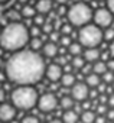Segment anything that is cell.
Returning <instances> with one entry per match:
<instances>
[{"mask_svg": "<svg viewBox=\"0 0 114 123\" xmlns=\"http://www.w3.org/2000/svg\"><path fill=\"white\" fill-rule=\"evenodd\" d=\"M43 56L33 49H19L13 52L5 64L6 78L17 86H33L45 75Z\"/></svg>", "mask_w": 114, "mask_h": 123, "instance_id": "obj_1", "label": "cell"}, {"mask_svg": "<svg viewBox=\"0 0 114 123\" xmlns=\"http://www.w3.org/2000/svg\"><path fill=\"white\" fill-rule=\"evenodd\" d=\"M29 41H30L29 28L20 20L9 22L0 31V46L5 51L16 52L19 49H23L29 43Z\"/></svg>", "mask_w": 114, "mask_h": 123, "instance_id": "obj_2", "label": "cell"}, {"mask_svg": "<svg viewBox=\"0 0 114 123\" xmlns=\"http://www.w3.org/2000/svg\"><path fill=\"white\" fill-rule=\"evenodd\" d=\"M39 94L33 86H17L10 93L12 104L19 110H30L38 104Z\"/></svg>", "mask_w": 114, "mask_h": 123, "instance_id": "obj_3", "label": "cell"}, {"mask_svg": "<svg viewBox=\"0 0 114 123\" xmlns=\"http://www.w3.org/2000/svg\"><path fill=\"white\" fill-rule=\"evenodd\" d=\"M77 41L84 48H98L104 41V32L95 23H87L80 28L77 33Z\"/></svg>", "mask_w": 114, "mask_h": 123, "instance_id": "obj_4", "label": "cell"}, {"mask_svg": "<svg viewBox=\"0 0 114 123\" xmlns=\"http://www.w3.org/2000/svg\"><path fill=\"white\" fill-rule=\"evenodd\" d=\"M92 9L87 2H77L74 3L67 12V20L74 28H81L92 20Z\"/></svg>", "mask_w": 114, "mask_h": 123, "instance_id": "obj_5", "label": "cell"}, {"mask_svg": "<svg viewBox=\"0 0 114 123\" xmlns=\"http://www.w3.org/2000/svg\"><path fill=\"white\" fill-rule=\"evenodd\" d=\"M36 106L42 113H51L59 106V100L53 93H43L42 96H39Z\"/></svg>", "mask_w": 114, "mask_h": 123, "instance_id": "obj_6", "label": "cell"}, {"mask_svg": "<svg viewBox=\"0 0 114 123\" xmlns=\"http://www.w3.org/2000/svg\"><path fill=\"white\" fill-rule=\"evenodd\" d=\"M113 19H114V15L107 9V7H98L95 9V12L92 13V22L100 26L101 29H105V28H110L111 23H113Z\"/></svg>", "mask_w": 114, "mask_h": 123, "instance_id": "obj_7", "label": "cell"}, {"mask_svg": "<svg viewBox=\"0 0 114 123\" xmlns=\"http://www.w3.org/2000/svg\"><path fill=\"white\" fill-rule=\"evenodd\" d=\"M90 94V87L85 84V81H78L71 87V96L74 97L75 101H84L88 98Z\"/></svg>", "mask_w": 114, "mask_h": 123, "instance_id": "obj_8", "label": "cell"}, {"mask_svg": "<svg viewBox=\"0 0 114 123\" xmlns=\"http://www.w3.org/2000/svg\"><path fill=\"white\" fill-rule=\"evenodd\" d=\"M62 74H64V67L56 64V62H52V64L46 65V68H45V77L52 83L59 81Z\"/></svg>", "mask_w": 114, "mask_h": 123, "instance_id": "obj_9", "label": "cell"}, {"mask_svg": "<svg viewBox=\"0 0 114 123\" xmlns=\"http://www.w3.org/2000/svg\"><path fill=\"white\" fill-rule=\"evenodd\" d=\"M16 117V107L12 103H2L0 104V122L10 123Z\"/></svg>", "mask_w": 114, "mask_h": 123, "instance_id": "obj_10", "label": "cell"}, {"mask_svg": "<svg viewBox=\"0 0 114 123\" xmlns=\"http://www.w3.org/2000/svg\"><path fill=\"white\" fill-rule=\"evenodd\" d=\"M42 54H43V56H46V58H55L56 55L59 54V46H58V43H56V42H52V41L45 42L43 46H42Z\"/></svg>", "mask_w": 114, "mask_h": 123, "instance_id": "obj_11", "label": "cell"}, {"mask_svg": "<svg viewBox=\"0 0 114 123\" xmlns=\"http://www.w3.org/2000/svg\"><path fill=\"white\" fill-rule=\"evenodd\" d=\"M52 7H53L52 0H36V5H35L36 12L40 15H45V16L52 12Z\"/></svg>", "mask_w": 114, "mask_h": 123, "instance_id": "obj_12", "label": "cell"}, {"mask_svg": "<svg viewBox=\"0 0 114 123\" xmlns=\"http://www.w3.org/2000/svg\"><path fill=\"white\" fill-rule=\"evenodd\" d=\"M82 56L85 58L87 62L94 64L95 61H98V59L101 58V52H100V49H98V48H84Z\"/></svg>", "mask_w": 114, "mask_h": 123, "instance_id": "obj_13", "label": "cell"}, {"mask_svg": "<svg viewBox=\"0 0 114 123\" xmlns=\"http://www.w3.org/2000/svg\"><path fill=\"white\" fill-rule=\"evenodd\" d=\"M101 83V75L95 74V73H90L85 75V84L90 87V88H97Z\"/></svg>", "mask_w": 114, "mask_h": 123, "instance_id": "obj_14", "label": "cell"}, {"mask_svg": "<svg viewBox=\"0 0 114 123\" xmlns=\"http://www.w3.org/2000/svg\"><path fill=\"white\" fill-rule=\"evenodd\" d=\"M20 13H22V18H23V19H33L38 12H36L35 6L26 3V5H23V6L20 7Z\"/></svg>", "mask_w": 114, "mask_h": 123, "instance_id": "obj_15", "label": "cell"}, {"mask_svg": "<svg viewBox=\"0 0 114 123\" xmlns=\"http://www.w3.org/2000/svg\"><path fill=\"white\" fill-rule=\"evenodd\" d=\"M78 113L72 109L69 110H65L64 114H62V122L64 123H78Z\"/></svg>", "mask_w": 114, "mask_h": 123, "instance_id": "obj_16", "label": "cell"}, {"mask_svg": "<svg viewBox=\"0 0 114 123\" xmlns=\"http://www.w3.org/2000/svg\"><path fill=\"white\" fill-rule=\"evenodd\" d=\"M59 81H61V86L62 87H72L77 83V78H75V75L72 73H64Z\"/></svg>", "mask_w": 114, "mask_h": 123, "instance_id": "obj_17", "label": "cell"}, {"mask_svg": "<svg viewBox=\"0 0 114 123\" xmlns=\"http://www.w3.org/2000/svg\"><path fill=\"white\" fill-rule=\"evenodd\" d=\"M105 71H108V67H107V61H103V59H98L92 64V73L98 74V75H103Z\"/></svg>", "mask_w": 114, "mask_h": 123, "instance_id": "obj_18", "label": "cell"}, {"mask_svg": "<svg viewBox=\"0 0 114 123\" xmlns=\"http://www.w3.org/2000/svg\"><path fill=\"white\" fill-rule=\"evenodd\" d=\"M67 49H68V52H69V55H71V56L82 55V52H84V46H82L78 41H72V42H71V45H69Z\"/></svg>", "mask_w": 114, "mask_h": 123, "instance_id": "obj_19", "label": "cell"}, {"mask_svg": "<svg viewBox=\"0 0 114 123\" xmlns=\"http://www.w3.org/2000/svg\"><path fill=\"white\" fill-rule=\"evenodd\" d=\"M74 104H75V100H74L72 96H62L61 100H59V107L64 109V110H69V109H72Z\"/></svg>", "mask_w": 114, "mask_h": 123, "instance_id": "obj_20", "label": "cell"}, {"mask_svg": "<svg viewBox=\"0 0 114 123\" xmlns=\"http://www.w3.org/2000/svg\"><path fill=\"white\" fill-rule=\"evenodd\" d=\"M95 119H97V113L92 111L91 109L84 110L82 114H81V122L82 123H95Z\"/></svg>", "mask_w": 114, "mask_h": 123, "instance_id": "obj_21", "label": "cell"}, {"mask_svg": "<svg viewBox=\"0 0 114 123\" xmlns=\"http://www.w3.org/2000/svg\"><path fill=\"white\" fill-rule=\"evenodd\" d=\"M85 64H87V61L82 55H75V56L71 58V65H72L74 70H81Z\"/></svg>", "mask_w": 114, "mask_h": 123, "instance_id": "obj_22", "label": "cell"}, {"mask_svg": "<svg viewBox=\"0 0 114 123\" xmlns=\"http://www.w3.org/2000/svg\"><path fill=\"white\" fill-rule=\"evenodd\" d=\"M43 38L42 36H33V38H30V41H29V46H30V49H33V51H40L42 49V46H43Z\"/></svg>", "mask_w": 114, "mask_h": 123, "instance_id": "obj_23", "label": "cell"}, {"mask_svg": "<svg viewBox=\"0 0 114 123\" xmlns=\"http://www.w3.org/2000/svg\"><path fill=\"white\" fill-rule=\"evenodd\" d=\"M7 19H9L10 22H17V20H20V19H22L20 9H19V10H16V9H10V10L7 12Z\"/></svg>", "mask_w": 114, "mask_h": 123, "instance_id": "obj_24", "label": "cell"}, {"mask_svg": "<svg viewBox=\"0 0 114 123\" xmlns=\"http://www.w3.org/2000/svg\"><path fill=\"white\" fill-rule=\"evenodd\" d=\"M101 80H103L105 84H110V86H111L113 81H114V71H110V70L105 71V73L101 75Z\"/></svg>", "mask_w": 114, "mask_h": 123, "instance_id": "obj_25", "label": "cell"}, {"mask_svg": "<svg viewBox=\"0 0 114 123\" xmlns=\"http://www.w3.org/2000/svg\"><path fill=\"white\" fill-rule=\"evenodd\" d=\"M71 42H72L71 35H61V39H59V45H61V46L68 48V46L71 45Z\"/></svg>", "mask_w": 114, "mask_h": 123, "instance_id": "obj_26", "label": "cell"}, {"mask_svg": "<svg viewBox=\"0 0 114 123\" xmlns=\"http://www.w3.org/2000/svg\"><path fill=\"white\" fill-rule=\"evenodd\" d=\"M104 39L105 41H108V42H111L113 39H114V28H105V31H104Z\"/></svg>", "mask_w": 114, "mask_h": 123, "instance_id": "obj_27", "label": "cell"}, {"mask_svg": "<svg viewBox=\"0 0 114 123\" xmlns=\"http://www.w3.org/2000/svg\"><path fill=\"white\" fill-rule=\"evenodd\" d=\"M29 33H30V38H33V36H40V35H42V28L38 26V25H33V26L29 29Z\"/></svg>", "mask_w": 114, "mask_h": 123, "instance_id": "obj_28", "label": "cell"}, {"mask_svg": "<svg viewBox=\"0 0 114 123\" xmlns=\"http://www.w3.org/2000/svg\"><path fill=\"white\" fill-rule=\"evenodd\" d=\"M20 123H40V122H39V119H38L36 116L29 114V116H25V117L20 120Z\"/></svg>", "mask_w": 114, "mask_h": 123, "instance_id": "obj_29", "label": "cell"}, {"mask_svg": "<svg viewBox=\"0 0 114 123\" xmlns=\"http://www.w3.org/2000/svg\"><path fill=\"white\" fill-rule=\"evenodd\" d=\"M107 111H108V107H107V104H103V103H100V104L97 106V114H103V116H105V114H107Z\"/></svg>", "mask_w": 114, "mask_h": 123, "instance_id": "obj_30", "label": "cell"}, {"mask_svg": "<svg viewBox=\"0 0 114 123\" xmlns=\"http://www.w3.org/2000/svg\"><path fill=\"white\" fill-rule=\"evenodd\" d=\"M108 119L107 116H103V114H97V119H95V123H107Z\"/></svg>", "mask_w": 114, "mask_h": 123, "instance_id": "obj_31", "label": "cell"}, {"mask_svg": "<svg viewBox=\"0 0 114 123\" xmlns=\"http://www.w3.org/2000/svg\"><path fill=\"white\" fill-rule=\"evenodd\" d=\"M105 116H107V119H108L110 122H114V107H110Z\"/></svg>", "mask_w": 114, "mask_h": 123, "instance_id": "obj_32", "label": "cell"}, {"mask_svg": "<svg viewBox=\"0 0 114 123\" xmlns=\"http://www.w3.org/2000/svg\"><path fill=\"white\" fill-rule=\"evenodd\" d=\"M107 2V9L114 15V0H105Z\"/></svg>", "mask_w": 114, "mask_h": 123, "instance_id": "obj_33", "label": "cell"}, {"mask_svg": "<svg viewBox=\"0 0 114 123\" xmlns=\"http://www.w3.org/2000/svg\"><path fill=\"white\" fill-rule=\"evenodd\" d=\"M107 67H108L110 71H114V58H110L107 61Z\"/></svg>", "mask_w": 114, "mask_h": 123, "instance_id": "obj_34", "label": "cell"}, {"mask_svg": "<svg viewBox=\"0 0 114 123\" xmlns=\"http://www.w3.org/2000/svg\"><path fill=\"white\" fill-rule=\"evenodd\" d=\"M107 104H108L110 107H114V93H111V94L108 96V101H107Z\"/></svg>", "mask_w": 114, "mask_h": 123, "instance_id": "obj_35", "label": "cell"}, {"mask_svg": "<svg viewBox=\"0 0 114 123\" xmlns=\"http://www.w3.org/2000/svg\"><path fill=\"white\" fill-rule=\"evenodd\" d=\"M108 51H110V55H111V58H114V39L110 42V48H108Z\"/></svg>", "mask_w": 114, "mask_h": 123, "instance_id": "obj_36", "label": "cell"}, {"mask_svg": "<svg viewBox=\"0 0 114 123\" xmlns=\"http://www.w3.org/2000/svg\"><path fill=\"white\" fill-rule=\"evenodd\" d=\"M5 98H6V91L3 88H0V103H3Z\"/></svg>", "mask_w": 114, "mask_h": 123, "instance_id": "obj_37", "label": "cell"}, {"mask_svg": "<svg viewBox=\"0 0 114 123\" xmlns=\"http://www.w3.org/2000/svg\"><path fill=\"white\" fill-rule=\"evenodd\" d=\"M55 2H56V5H67L69 0H55Z\"/></svg>", "mask_w": 114, "mask_h": 123, "instance_id": "obj_38", "label": "cell"}, {"mask_svg": "<svg viewBox=\"0 0 114 123\" xmlns=\"http://www.w3.org/2000/svg\"><path fill=\"white\" fill-rule=\"evenodd\" d=\"M48 123H64L62 120H59V119H52V120H49Z\"/></svg>", "mask_w": 114, "mask_h": 123, "instance_id": "obj_39", "label": "cell"}, {"mask_svg": "<svg viewBox=\"0 0 114 123\" xmlns=\"http://www.w3.org/2000/svg\"><path fill=\"white\" fill-rule=\"evenodd\" d=\"M5 78H6V74L0 71V81H2V80H5Z\"/></svg>", "mask_w": 114, "mask_h": 123, "instance_id": "obj_40", "label": "cell"}, {"mask_svg": "<svg viewBox=\"0 0 114 123\" xmlns=\"http://www.w3.org/2000/svg\"><path fill=\"white\" fill-rule=\"evenodd\" d=\"M17 2L20 3V6H23V5H26V3H28V0H17Z\"/></svg>", "mask_w": 114, "mask_h": 123, "instance_id": "obj_41", "label": "cell"}, {"mask_svg": "<svg viewBox=\"0 0 114 123\" xmlns=\"http://www.w3.org/2000/svg\"><path fill=\"white\" fill-rule=\"evenodd\" d=\"M7 2V0H0V5H2V3H6Z\"/></svg>", "mask_w": 114, "mask_h": 123, "instance_id": "obj_42", "label": "cell"}, {"mask_svg": "<svg viewBox=\"0 0 114 123\" xmlns=\"http://www.w3.org/2000/svg\"><path fill=\"white\" fill-rule=\"evenodd\" d=\"M111 87H113V91H114V81H113V84H111Z\"/></svg>", "mask_w": 114, "mask_h": 123, "instance_id": "obj_43", "label": "cell"}, {"mask_svg": "<svg viewBox=\"0 0 114 123\" xmlns=\"http://www.w3.org/2000/svg\"><path fill=\"white\" fill-rule=\"evenodd\" d=\"M0 123H3V122H0Z\"/></svg>", "mask_w": 114, "mask_h": 123, "instance_id": "obj_44", "label": "cell"}]
</instances>
